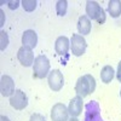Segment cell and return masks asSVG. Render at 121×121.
<instances>
[{"instance_id": "cell-2", "label": "cell", "mask_w": 121, "mask_h": 121, "mask_svg": "<svg viewBox=\"0 0 121 121\" xmlns=\"http://www.w3.org/2000/svg\"><path fill=\"white\" fill-rule=\"evenodd\" d=\"M86 16L90 19L96 21L98 24H103L107 19L104 9L97 1H92V0H88L86 3Z\"/></svg>"}, {"instance_id": "cell-19", "label": "cell", "mask_w": 121, "mask_h": 121, "mask_svg": "<svg viewBox=\"0 0 121 121\" xmlns=\"http://www.w3.org/2000/svg\"><path fill=\"white\" fill-rule=\"evenodd\" d=\"M7 46H9V36L4 30H1L0 32V50L4 51Z\"/></svg>"}, {"instance_id": "cell-15", "label": "cell", "mask_w": 121, "mask_h": 121, "mask_svg": "<svg viewBox=\"0 0 121 121\" xmlns=\"http://www.w3.org/2000/svg\"><path fill=\"white\" fill-rule=\"evenodd\" d=\"M115 76V72L112 65H105L102 68V72H100V80L104 84H109L112 82V80Z\"/></svg>"}, {"instance_id": "cell-20", "label": "cell", "mask_w": 121, "mask_h": 121, "mask_svg": "<svg viewBox=\"0 0 121 121\" xmlns=\"http://www.w3.org/2000/svg\"><path fill=\"white\" fill-rule=\"evenodd\" d=\"M29 121H46V119H45L44 115L39 114V113H35V114H33L32 116H30Z\"/></svg>"}, {"instance_id": "cell-8", "label": "cell", "mask_w": 121, "mask_h": 121, "mask_svg": "<svg viewBox=\"0 0 121 121\" xmlns=\"http://www.w3.org/2000/svg\"><path fill=\"white\" fill-rule=\"evenodd\" d=\"M51 119L52 121H68L69 120L68 108L63 103H56L51 109Z\"/></svg>"}, {"instance_id": "cell-21", "label": "cell", "mask_w": 121, "mask_h": 121, "mask_svg": "<svg viewBox=\"0 0 121 121\" xmlns=\"http://www.w3.org/2000/svg\"><path fill=\"white\" fill-rule=\"evenodd\" d=\"M19 3L18 0H10V1H7V6H9V9L10 10H16L18 6H19Z\"/></svg>"}, {"instance_id": "cell-10", "label": "cell", "mask_w": 121, "mask_h": 121, "mask_svg": "<svg viewBox=\"0 0 121 121\" xmlns=\"http://www.w3.org/2000/svg\"><path fill=\"white\" fill-rule=\"evenodd\" d=\"M15 82L11 76L3 75L0 80V92L4 97H11L15 93Z\"/></svg>"}, {"instance_id": "cell-13", "label": "cell", "mask_w": 121, "mask_h": 121, "mask_svg": "<svg viewBox=\"0 0 121 121\" xmlns=\"http://www.w3.org/2000/svg\"><path fill=\"white\" fill-rule=\"evenodd\" d=\"M70 47V40L67 36H58L55 43L56 53L59 56H65L68 53V50Z\"/></svg>"}, {"instance_id": "cell-26", "label": "cell", "mask_w": 121, "mask_h": 121, "mask_svg": "<svg viewBox=\"0 0 121 121\" xmlns=\"http://www.w3.org/2000/svg\"><path fill=\"white\" fill-rule=\"evenodd\" d=\"M120 98H121V90H120Z\"/></svg>"}, {"instance_id": "cell-9", "label": "cell", "mask_w": 121, "mask_h": 121, "mask_svg": "<svg viewBox=\"0 0 121 121\" xmlns=\"http://www.w3.org/2000/svg\"><path fill=\"white\" fill-rule=\"evenodd\" d=\"M17 58L19 60L23 67H30L34 64V53L32 51V48L29 47H26V46H22L21 48L18 50L17 52Z\"/></svg>"}, {"instance_id": "cell-16", "label": "cell", "mask_w": 121, "mask_h": 121, "mask_svg": "<svg viewBox=\"0 0 121 121\" xmlns=\"http://www.w3.org/2000/svg\"><path fill=\"white\" fill-rule=\"evenodd\" d=\"M108 12L114 18H117L121 15V1L120 0H110L108 3Z\"/></svg>"}, {"instance_id": "cell-18", "label": "cell", "mask_w": 121, "mask_h": 121, "mask_svg": "<svg viewBox=\"0 0 121 121\" xmlns=\"http://www.w3.org/2000/svg\"><path fill=\"white\" fill-rule=\"evenodd\" d=\"M21 5H22V7L24 9V11H27V12H33L34 10L36 9L38 3H36V0H23V1L21 3Z\"/></svg>"}, {"instance_id": "cell-25", "label": "cell", "mask_w": 121, "mask_h": 121, "mask_svg": "<svg viewBox=\"0 0 121 121\" xmlns=\"http://www.w3.org/2000/svg\"><path fill=\"white\" fill-rule=\"evenodd\" d=\"M68 121H79V120H78L76 117H70V119H69Z\"/></svg>"}, {"instance_id": "cell-3", "label": "cell", "mask_w": 121, "mask_h": 121, "mask_svg": "<svg viewBox=\"0 0 121 121\" xmlns=\"http://www.w3.org/2000/svg\"><path fill=\"white\" fill-rule=\"evenodd\" d=\"M50 74V60L46 56L39 55L34 59L33 64V78L34 79H45Z\"/></svg>"}, {"instance_id": "cell-6", "label": "cell", "mask_w": 121, "mask_h": 121, "mask_svg": "<svg viewBox=\"0 0 121 121\" xmlns=\"http://www.w3.org/2000/svg\"><path fill=\"white\" fill-rule=\"evenodd\" d=\"M47 82H48V86L52 91L55 92H58L63 88V85H64V76L63 74L60 73V70L58 69H53L52 72H50L48 76H47Z\"/></svg>"}, {"instance_id": "cell-24", "label": "cell", "mask_w": 121, "mask_h": 121, "mask_svg": "<svg viewBox=\"0 0 121 121\" xmlns=\"http://www.w3.org/2000/svg\"><path fill=\"white\" fill-rule=\"evenodd\" d=\"M0 13H1V22H0V26L4 24V11L3 10H0Z\"/></svg>"}, {"instance_id": "cell-4", "label": "cell", "mask_w": 121, "mask_h": 121, "mask_svg": "<svg viewBox=\"0 0 121 121\" xmlns=\"http://www.w3.org/2000/svg\"><path fill=\"white\" fill-rule=\"evenodd\" d=\"M84 121H104L100 114V107L96 100H91L85 105Z\"/></svg>"}, {"instance_id": "cell-17", "label": "cell", "mask_w": 121, "mask_h": 121, "mask_svg": "<svg viewBox=\"0 0 121 121\" xmlns=\"http://www.w3.org/2000/svg\"><path fill=\"white\" fill-rule=\"evenodd\" d=\"M67 9H68L67 0H58L56 3V12L58 16H64L67 13Z\"/></svg>"}, {"instance_id": "cell-14", "label": "cell", "mask_w": 121, "mask_h": 121, "mask_svg": "<svg viewBox=\"0 0 121 121\" xmlns=\"http://www.w3.org/2000/svg\"><path fill=\"white\" fill-rule=\"evenodd\" d=\"M91 28H92V24H91V19L84 15V16H80L79 17V21H78V32L80 35H87L91 33Z\"/></svg>"}, {"instance_id": "cell-11", "label": "cell", "mask_w": 121, "mask_h": 121, "mask_svg": "<svg viewBox=\"0 0 121 121\" xmlns=\"http://www.w3.org/2000/svg\"><path fill=\"white\" fill-rule=\"evenodd\" d=\"M82 98L80 96H76L74 97L72 100L69 102V105H68V112H69V115H72V117H78L79 115H81L82 113Z\"/></svg>"}, {"instance_id": "cell-22", "label": "cell", "mask_w": 121, "mask_h": 121, "mask_svg": "<svg viewBox=\"0 0 121 121\" xmlns=\"http://www.w3.org/2000/svg\"><path fill=\"white\" fill-rule=\"evenodd\" d=\"M116 78H117V80L121 82V60L119 62V64H117V70H116Z\"/></svg>"}, {"instance_id": "cell-7", "label": "cell", "mask_w": 121, "mask_h": 121, "mask_svg": "<svg viewBox=\"0 0 121 121\" xmlns=\"http://www.w3.org/2000/svg\"><path fill=\"white\" fill-rule=\"evenodd\" d=\"M10 105L16 110H23L28 105V97L22 90H16L15 93L10 97Z\"/></svg>"}, {"instance_id": "cell-1", "label": "cell", "mask_w": 121, "mask_h": 121, "mask_svg": "<svg viewBox=\"0 0 121 121\" xmlns=\"http://www.w3.org/2000/svg\"><path fill=\"white\" fill-rule=\"evenodd\" d=\"M95 90H96V79L91 74L80 76L75 84V92L81 98H85L91 93H93Z\"/></svg>"}, {"instance_id": "cell-12", "label": "cell", "mask_w": 121, "mask_h": 121, "mask_svg": "<svg viewBox=\"0 0 121 121\" xmlns=\"http://www.w3.org/2000/svg\"><path fill=\"white\" fill-rule=\"evenodd\" d=\"M22 44H23V46L29 47L32 50L35 48L38 45V34L32 29L26 30L22 35Z\"/></svg>"}, {"instance_id": "cell-23", "label": "cell", "mask_w": 121, "mask_h": 121, "mask_svg": "<svg viewBox=\"0 0 121 121\" xmlns=\"http://www.w3.org/2000/svg\"><path fill=\"white\" fill-rule=\"evenodd\" d=\"M0 121H10V119L7 116H5V115H1L0 116Z\"/></svg>"}, {"instance_id": "cell-5", "label": "cell", "mask_w": 121, "mask_h": 121, "mask_svg": "<svg viewBox=\"0 0 121 121\" xmlns=\"http://www.w3.org/2000/svg\"><path fill=\"white\" fill-rule=\"evenodd\" d=\"M87 43L82 35L80 34H73L72 39H70V48H72V53L76 57L82 56L86 51Z\"/></svg>"}]
</instances>
